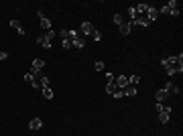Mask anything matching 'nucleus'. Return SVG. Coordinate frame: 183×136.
<instances>
[{"label": "nucleus", "instance_id": "f257e3e1", "mask_svg": "<svg viewBox=\"0 0 183 136\" xmlns=\"http://www.w3.org/2000/svg\"><path fill=\"white\" fill-rule=\"evenodd\" d=\"M161 65L169 75L181 73L183 71V55H171V57H167V59H163Z\"/></svg>", "mask_w": 183, "mask_h": 136}, {"label": "nucleus", "instance_id": "f03ea898", "mask_svg": "<svg viewBox=\"0 0 183 136\" xmlns=\"http://www.w3.org/2000/svg\"><path fill=\"white\" fill-rule=\"evenodd\" d=\"M159 114V120H161L163 124H167L169 122V116H171V106H163L161 112H157Z\"/></svg>", "mask_w": 183, "mask_h": 136}, {"label": "nucleus", "instance_id": "7ed1b4c3", "mask_svg": "<svg viewBox=\"0 0 183 136\" xmlns=\"http://www.w3.org/2000/svg\"><path fill=\"white\" fill-rule=\"evenodd\" d=\"M37 16H39V21H41V27L45 28V31H51V21L43 14V10H37Z\"/></svg>", "mask_w": 183, "mask_h": 136}, {"label": "nucleus", "instance_id": "20e7f679", "mask_svg": "<svg viewBox=\"0 0 183 136\" xmlns=\"http://www.w3.org/2000/svg\"><path fill=\"white\" fill-rule=\"evenodd\" d=\"M147 18H149V22H155L157 18H159V8L155 6H149V10H147V14H144Z\"/></svg>", "mask_w": 183, "mask_h": 136}, {"label": "nucleus", "instance_id": "39448f33", "mask_svg": "<svg viewBox=\"0 0 183 136\" xmlns=\"http://www.w3.org/2000/svg\"><path fill=\"white\" fill-rule=\"evenodd\" d=\"M114 83H116L118 89H124L126 85H128V77H126V75H118V77L114 79Z\"/></svg>", "mask_w": 183, "mask_h": 136}, {"label": "nucleus", "instance_id": "423d86ee", "mask_svg": "<svg viewBox=\"0 0 183 136\" xmlns=\"http://www.w3.org/2000/svg\"><path fill=\"white\" fill-rule=\"evenodd\" d=\"M96 28H94V25L92 22H81V33L86 35V37H92V33H94Z\"/></svg>", "mask_w": 183, "mask_h": 136}, {"label": "nucleus", "instance_id": "0eeeda50", "mask_svg": "<svg viewBox=\"0 0 183 136\" xmlns=\"http://www.w3.org/2000/svg\"><path fill=\"white\" fill-rule=\"evenodd\" d=\"M167 98H169V94H167V89H165V88H163V89H159V91L155 94V100H157L159 104H163L165 100H167Z\"/></svg>", "mask_w": 183, "mask_h": 136}, {"label": "nucleus", "instance_id": "6e6552de", "mask_svg": "<svg viewBox=\"0 0 183 136\" xmlns=\"http://www.w3.org/2000/svg\"><path fill=\"white\" fill-rule=\"evenodd\" d=\"M8 25H10V27H12V28H14V31H16L19 35H25V33H27V31H25V27H22V25H20V22L16 21V18H14V21H10Z\"/></svg>", "mask_w": 183, "mask_h": 136}, {"label": "nucleus", "instance_id": "1a4fd4ad", "mask_svg": "<svg viewBox=\"0 0 183 136\" xmlns=\"http://www.w3.org/2000/svg\"><path fill=\"white\" fill-rule=\"evenodd\" d=\"M132 25H141V27H149L151 22H149V18H147L144 14H141V16H136V21H132Z\"/></svg>", "mask_w": 183, "mask_h": 136}, {"label": "nucleus", "instance_id": "9d476101", "mask_svg": "<svg viewBox=\"0 0 183 136\" xmlns=\"http://www.w3.org/2000/svg\"><path fill=\"white\" fill-rule=\"evenodd\" d=\"M41 126H43V120H41V118H33V120L29 122V128L31 130H39Z\"/></svg>", "mask_w": 183, "mask_h": 136}, {"label": "nucleus", "instance_id": "9b49d317", "mask_svg": "<svg viewBox=\"0 0 183 136\" xmlns=\"http://www.w3.org/2000/svg\"><path fill=\"white\" fill-rule=\"evenodd\" d=\"M134 10H136V14H138V16H141V14H147V10H149V4L141 2V4H136V6H134Z\"/></svg>", "mask_w": 183, "mask_h": 136}, {"label": "nucleus", "instance_id": "f8f14e48", "mask_svg": "<svg viewBox=\"0 0 183 136\" xmlns=\"http://www.w3.org/2000/svg\"><path fill=\"white\" fill-rule=\"evenodd\" d=\"M118 28H120V33H122V35H130V28H132V22H122V25H120Z\"/></svg>", "mask_w": 183, "mask_h": 136}, {"label": "nucleus", "instance_id": "ddd939ff", "mask_svg": "<svg viewBox=\"0 0 183 136\" xmlns=\"http://www.w3.org/2000/svg\"><path fill=\"white\" fill-rule=\"evenodd\" d=\"M122 91H124V95H128V98L136 95V88H134V85H126V88L122 89Z\"/></svg>", "mask_w": 183, "mask_h": 136}, {"label": "nucleus", "instance_id": "4468645a", "mask_svg": "<svg viewBox=\"0 0 183 136\" xmlns=\"http://www.w3.org/2000/svg\"><path fill=\"white\" fill-rule=\"evenodd\" d=\"M165 89H167V94H179V88H177L175 83H167V85H165Z\"/></svg>", "mask_w": 183, "mask_h": 136}, {"label": "nucleus", "instance_id": "2eb2a0df", "mask_svg": "<svg viewBox=\"0 0 183 136\" xmlns=\"http://www.w3.org/2000/svg\"><path fill=\"white\" fill-rule=\"evenodd\" d=\"M71 47H75V49H83V47H86V39L81 37V39H77V41H73V43H71Z\"/></svg>", "mask_w": 183, "mask_h": 136}, {"label": "nucleus", "instance_id": "dca6fc26", "mask_svg": "<svg viewBox=\"0 0 183 136\" xmlns=\"http://www.w3.org/2000/svg\"><path fill=\"white\" fill-rule=\"evenodd\" d=\"M37 81H39L41 89H43V88H49V77H45V75H41V77L37 79Z\"/></svg>", "mask_w": 183, "mask_h": 136}, {"label": "nucleus", "instance_id": "f3484780", "mask_svg": "<svg viewBox=\"0 0 183 136\" xmlns=\"http://www.w3.org/2000/svg\"><path fill=\"white\" fill-rule=\"evenodd\" d=\"M138 81H141V75L138 73H134V75H130L128 77V85H136Z\"/></svg>", "mask_w": 183, "mask_h": 136}, {"label": "nucleus", "instance_id": "a211bd4d", "mask_svg": "<svg viewBox=\"0 0 183 136\" xmlns=\"http://www.w3.org/2000/svg\"><path fill=\"white\" fill-rule=\"evenodd\" d=\"M43 95H45L47 100H53V89L51 88H43Z\"/></svg>", "mask_w": 183, "mask_h": 136}, {"label": "nucleus", "instance_id": "6ab92c4d", "mask_svg": "<svg viewBox=\"0 0 183 136\" xmlns=\"http://www.w3.org/2000/svg\"><path fill=\"white\" fill-rule=\"evenodd\" d=\"M128 14H130V22L136 21V16H138V14H136V10H134V6H128Z\"/></svg>", "mask_w": 183, "mask_h": 136}, {"label": "nucleus", "instance_id": "aec40b11", "mask_svg": "<svg viewBox=\"0 0 183 136\" xmlns=\"http://www.w3.org/2000/svg\"><path fill=\"white\" fill-rule=\"evenodd\" d=\"M61 43H63V49H71V41L67 39V35H65V37L61 39Z\"/></svg>", "mask_w": 183, "mask_h": 136}, {"label": "nucleus", "instance_id": "412c9836", "mask_svg": "<svg viewBox=\"0 0 183 136\" xmlns=\"http://www.w3.org/2000/svg\"><path fill=\"white\" fill-rule=\"evenodd\" d=\"M92 39H94L96 43H100L102 41V33H100V31H94V33H92Z\"/></svg>", "mask_w": 183, "mask_h": 136}, {"label": "nucleus", "instance_id": "4be33fe9", "mask_svg": "<svg viewBox=\"0 0 183 136\" xmlns=\"http://www.w3.org/2000/svg\"><path fill=\"white\" fill-rule=\"evenodd\" d=\"M43 37H45L47 41H51V39H53V37H55V31H53V28H51V31H47V33L43 35Z\"/></svg>", "mask_w": 183, "mask_h": 136}, {"label": "nucleus", "instance_id": "5701e85b", "mask_svg": "<svg viewBox=\"0 0 183 136\" xmlns=\"http://www.w3.org/2000/svg\"><path fill=\"white\" fill-rule=\"evenodd\" d=\"M41 45H43V47L47 49V51H51V41H47L45 37H43V43H41Z\"/></svg>", "mask_w": 183, "mask_h": 136}, {"label": "nucleus", "instance_id": "b1692460", "mask_svg": "<svg viewBox=\"0 0 183 136\" xmlns=\"http://www.w3.org/2000/svg\"><path fill=\"white\" fill-rule=\"evenodd\" d=\"M112 95H114L116 100H120V98H124V91H122V89H116V91H114Z\"/></svg>", "mask_w": 183, "mask_h": 136}, {"label": "nucleus", "instance_id": "393cba45", "mask_svg": "<svg viewBox=\"0 0 183 136\" xmlns=\"http://www.w3.org/2000/svg\"><path fill=\"white\" fill-rule=\"evenodd\" d=\"M122 22H124V21H122V16H120V14H114V25H118V27H120Z\"/></svg>", "mask_w": 183, "mask_h": 136}, {"label": "nucleus", "instance_id": "a878e982", "mask_svg": "<svg viewBox=\"0 0 183 136\" xmlns=\"http://www.w3.org/2000/svg\"><path fill=\"white\" fill-rule=\"evenodd\" d=\"M167 6H169V10H175V8L179 6V4H177V0H171V2L167 4Z\"/></svg>", "mask_w": 183, "mask_h": 136}, {"label": "nucleus", "instance_id": "bb28decb", "mask_svg": "<svg viewBox=\"0 0 183 136\" xmlns=\"http://www.w3.org/2000/svg\"><path fill=\"white\" fill-rule=\"evenodd\" d=\"M104 67H106L104 61H96V69H98V71H104Z\"/></svg>", "mask_w": 183, "mask_h": 136}, {"label": "nucleus", "instance_id": "cd10ccee", "mask_svg": "<svg viewBox=\"0 0 183 136\" xmlns=\"http://www.w3.org/2000/svg\"><path fill=\"white\" fill-rule=\"evenodd\" d=\"M25 81L33 83V81H35V77H33V75H31V73H27V75H25Z\"/></svg>", "mask_w": 183, "mask_h": 136}, {"label": "nucleus", "instance_id": "c85d7f7f", "mask_svg": "<svg viewBox=\"0 0 183 136\" xmlns=\"http://www.w3.org/2000/svg\"><path fill=\"white\" fill-rule=\"evenodd\" d=\"M169 14H171V16H175V18H177V16H179V8H175V10H169Z\"/></svg>", "mask_w": 183, "mask_h": 136}, {"label": "nucleus", "instance_id": "c756f323", "mask_svg": "<svg viewBox=\"0 0 183 136\" xmlns=\"http://www.w3.org/2000/svg\"><path fill=\"white\" fill-rule=\"evenodd\" d=\"M6 57H8V53H4V51H0V61H4Z\"/></svg>", "mask_w": 183, "mask_h": 136}]
</instances>
